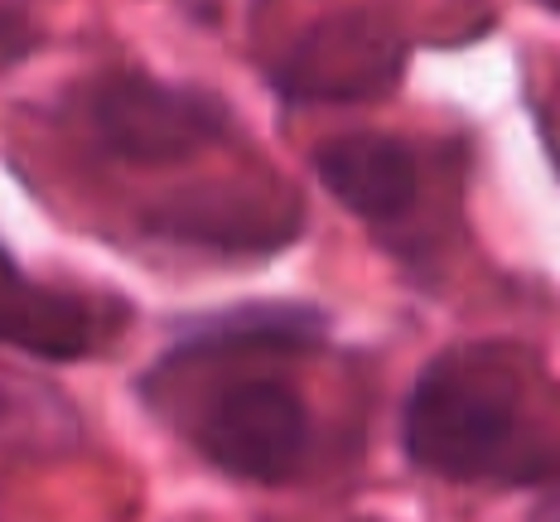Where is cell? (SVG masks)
Masks as SVG:
<instances>
[{
  "label": "cell",
  "instance_id": "obj_2",
  "mask_svg": "<svg viewBox=\"0 0 560 522\" xmlns=\"http://www.w3.org/2000/svg\"><path fill=\"white\" fill-rule=\"evenodd\" d=\"M92 131L102 150L131 165H174L198 150L218 146L232 131L223 97L203 88L160 83L145 73H116L88 102Z\"/></svg>",
  "mask_w": 560,
  "mask_h": 522
},
{
  "label": "cell",
  "instance_id": "obj_4",
  "mask_svg": "<svg viewBox=\"0 0 560 522\" xmlns=\"http://www.w3.org/2000/svg\"><path fill=\"white\" fill-rule=\"evenodd\" d=\"M300 199L285 184H203L194 194H179L174 204H160L145 213V228L174 242H194V247L232 252V257H266L295 242Z\"/></svg>",
  "mask_w": 560,
  "mask_h": 522
},
{
  "label": "cell",
  "instance_id": "obj_1",
  "mask_svg": "<svg viewBox=\"0 0 560 522\" xmlns=\"http://www.w3.org/2000/svg\"><path fill=\"white\" fill-rule=\"evenodd\" d=\"M401 445L411 464L454 484L551 474V464L536 460V440L522 436V382L498 348H454L416 378Z\"/></svg>",
  "mask_w": 560,
  "mask_h": 522
},
{
  "label": "cell",
  "instance_id": "obj_8",
  "mask_svg": "<svg viewBox=\"0 0 560 522\" xmlns=\"http://www.w3.org/2000/svg\"><path fill=\"white\" fill-rule=\"evenodd\" d=\"M34 49V25L25 5H0V58H25Z\"/></svg>",
  "mask_w": 560,
  "mask_h": 522
},
{
  "label": "cell",
  "instance_id": "obj_3",
  "mask_svg": "<svg viewBox=\"0 0 560 522\" xmlns=\"http://www.w3.org/2000/svg\"><path fill=\"white\" fill-rule=\"evenodd\" d=\"M194 445L213 469L252 484H280L310 445V411L280 378H237L198 411Z\"/></svg>",
  "mask_w": 560,
  "mask_h": 522
},
{
  "label": "cell",
  "instance_id": "obj_6",
  "mask_svg": "<svg viewBox=\"0 0 560 522\" xmlns=\"http://www.w3.org/2000/svg\"><path fill=\"white\" fill-rule=\"evenodd\" d=\"M314 174L348 213L368 223H396L420 194L416 150L387 131H343L314 150Z\"/></svg>",
  "mask_w": 560,
  "mask_h": 522
},
{
  "label": "cell",
  "instance_id": "obj_7",
  "mask_svg": "<svg viewBox=\"0 0 560 522\" xmlns=\"http://www.w3.org/2000/svg\"><path fill=\"white\" fill-rule=\"evenodd\" d=\"M102 324H107V310L97 300L30 281L0 247V344L5 348L49 358V363H73L102 344Z\"/></svg>",
  "mask_w": 560,
  "mask_h": 522
},
{
  "label": "cell",
  "instance_id": "obj_5",
  "mask_svg": "<svg viewBox=\"0 0 560 522\" xmlns=\"http://www.w3.org/2000/svg\"><path fill=\"white\" fill-rule=\"evenodd\" d=\"M401 78V44L372 15L324 20L300 39L290 63L276 68V83L295 102H358L382 97Z\"/></svg>",
  "mask_w": 560,
  "mask_h": 522
}]
</instances>
